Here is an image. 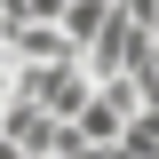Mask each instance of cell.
I'll return each mask as SVG.
<instances>
[{
  "instance_id": "6da1fadb",
  "label": "cell",
  "mask_w": 159,
  "mask_h": 159,
  "mask_svg": "<svg viewBox=\"0 0 159 159\" xmlns=\"http://www.w3.org/2000/svg\"><path fill=\"white\" fill-rule=\"evenodd\" d=\"M111 8H119V0H64V40H72V48H88V40H96L103 32V24H111Z\"/></svg>"
},
{
  "instance_id": "7a4b0ae2",
  "label": "cell",
  "mask_w": 159,
  "mask_h": 159,
  "mask_svg": "<svg viewBox=\"0 0 159 159\" xmlns=\"http://www.w3.org/2000/svg\"><path fill=\"white\" fill-rule=\"evenodd\" d=\"M143 103H159V64H151V72H143Z\"/></svg>"
},
{
  "instance_id": "3957f363",
  "label": "cell",
  "mask_w": 159,
  "mask_h": 159,
  "mask_svg": "<svg viewBox=\"0 0 159 159\" xmlns=\"http://www.w3.org/2000/svg\"><path fill=\"white\" fill-rule=\"evenodd\" d=\"M0 159H24V151H16V143H8V135H0Z\"/></svg>"
},
{
  "instance_id": "277c9868",
  "label": "cell",
  "mask_w": 159,
  "mask_h": 159,
  "mask_svg": "<svg viewBox=\"0 0 159 159\" xmlns=\"http://www.w3.org/2000/svg\"><path fill=\"white\" fill-rule=\"evenodd\" d=\"M0 88H8V56H0Z\"/></svg>"
},
{
  "instance_id": "5b68a950",
  "label": "cell",
  "mask_w": 159,
  "mask_h": 159,
  "mask_svg": "<svg viewBox=\"0 0 159 159\" xmlns=\"http://www.w3.org/2000/svg\"><path fill=\"white\" fill-rule=\"evenodd\" d=\"M111 159H143V151H111Z\"/></svg>"
},
{
  "instance_id": "8992f818",
  "label": "cell",
  "mask_w": 159,
  "mask_h": 159,
  "mask_svg": "<svg viewBox=\"0 0 159 159\" xmlns=\"http://www.w3.org/2000/svg\"><path fill=\"white\" fill-rule=\"evenodd\" d=\"M0 119H8V96H0Z\"/></svg>"
}]
</instances>
